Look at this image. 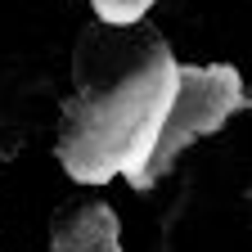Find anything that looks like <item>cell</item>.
<instances>
[{
    "mask_svg": "<svg viewBox=\"0 0 252 252\" xmlns=\"http://www.w3.org/2000/svg\"><path fill=\"white\" fill-rule=\"evenodd\" d=\"M153 0H94V14H99L108 27H135L149 14Z\"/></svg>",
    "mask_w": 252,
    "mask_h": 252,
    "instance_id": "277c9868",
    "label": "cell"
},
{
    "mask_svg": "<svg viewBox=\"0 0 252 252\" xmlns=\"http://www.w3.org/2000/svg\"><path fill=\"white\" fill-rule=\"evenodd\" d=\"M243 99V86H239V72L216 63V68H185L180 63V86H176V99H171V113L162 122V140H158V153H153V180L171 167V158L194 144L198 135L216 131Z\"/></svg>",
    "mask_w": 252,
    "mask_h": 252,
    "instance_id": "7a4b0ae2",
    "label": "cell"
},
{
    "mask_svg": "<svg viewBox=\"0 0 252 252\" xmlns=\"http://www.w3.org/2000/svg\"><path fill=\"white\" fill-rule=\"evenodd\" d=\"M54 252H122L117 216L104 203H77L54 216Z\"/></svg>",
    "mask_w": 252,
    "mask_h": 252,
    "instance_id": "3957f363",
    "label": "cell"
},
{
    "mask_svg": "<svg viewBox=\"0 0 252 252\" xmlns=\"http://www.w3.org/2000/svg\"><path fill=\"white\" fill-rule=\"evenodd\" d=\"M176 86L180 63L153 32L126 36V27H108L104 36L94 32L90 45L81 41L77 94L63 104L59 135V162L68 176L81 185H104L113 176L149 185Z\"/></svg>",
    "mask_w": 252,
    "mask_h": 252,
    "instance_id": "6da1fadb",
    "label": "cell"
}]
</instances>
